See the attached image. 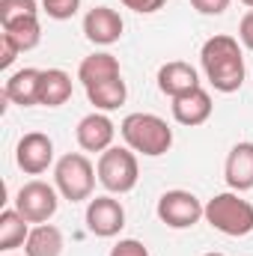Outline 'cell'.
<instances>
[{"mask_svg": "<svg viewBox=\"0 0 253 256\" xmlns=\"http://www.w3.org/2000/svg\"><path fill=\"white\" fill-rule=\"evenodd\" d=\"M27 224H30V220H27L18 208L0 212V250H3V254L21 248V244L27 242V236H30V226H27Z\"/></svg>", "mask_w": 253, "mask_h": 256, "instance_id": "ffe728a7", "label": "cell"}, {"mask_svg": "<svg viewBox=\"0 0 253 256\" xmlns=\"http://www.w3.org/2000/svg\"><path fill=\"white\" fill-rule=\"evenodd\" d=\"M15 208L30 220V224H48L57 208H60V191L57 185H48L42 179H33L21 185L15 194Z\"/></svg>", "mask_w": 253, "mask_h": 256, "instance_id": "8992f818", "label": "cell"}, {"mask_svg": "<svg viewBox=\"0 0 253 256\" xmlns=\"http://www.w3.org/2000/svg\"><path fill=\"white\" fill-rule=\"evenodd\" d=\"M96 179H98V173L84 152H68L54 164V185H57L60 196L68 202L90 200L92 188H96Z\"/></svg>", "mask_w": 253, "mask_h": 256, "instance_id": "277c9868", "label": "cell"}, {"mask_svg": "<svg viewBox=\"0 0 253 256\" xmlns=\"http://www.w3.org/2000/svg\"><path fill=\"white\" fill-rule=\"evenodd\" d=\"M242 3H244V6H250V9H253V0H242Z\"/></svg>", "mask_w": 253, "mask_h": 256, "instance_id": "f1b7e54d", "label": "cell"}, {"mask_svg": "<svg viewBox=\"0 0 253 256\" xmlns=\"http://www.w3.org/2000/svg\"><path fill=\"white\" fill-rule=\"evenodd\" d=\"M78 6H80V0H42V9L54 21H68L78 12Z\"/></svg>", "mask_w": 253, "mask_h": 256, "instance_id": "603a6c76", "label": "cell"}, {"mask_svg": "<svg viewBox=\"0 0 253 256\" xmlns=\"http://www.w3.org/2000/svg\"><path fill=\"white\" fill-rule=\"evenodd\" d=\"M122 30H126V24H122L120 12L110 9V6H92V9L84 15V36H86L92 45H104V48H108V45L120 42Z\"/></svg>", "mask_w": 253, "mask_h": 256, "instance_id": "30bf717a", "label": "cell"}, {"mask_svg": "<svg viewBox=\"0 0 253 256\" xmlns=\"http://www.w3.org/2000/svg\"><path fill=\"white\" fill-rule=\"evenodd\" d=\"M63 254V232L54 224H39L30 230L24 242V256H60Z\"/></svg>", "mask_w": 253, "mask_h": 256, "instance_id": "d6986e66", "label": "cell"}, {"mask_svg": "<svg viewBox=\"0 0 253 256\" xmlns=\"http://www.w3.org/2000/svg\"><path fill=\"white\" fill-rule=\"evenodd\" d=\"M15 161L27 176H42L54 164V140L42 131H30L15 146Z\"/></svg>", "mask_w": 253, "mask_h": 256, "instance_id": "ba28073f", "label": "cell"}, {"mask_svg": "<svg viewBox=\"0 0 253 256\" xmlns=\"http://www.w3.org/2000/svg\"><path fill=\"white\" fill-rule=\"evenodd\" d=\"M18 54H21V48H18V45L3 33V36H0V68H9V66L15 63V57H18Z\"/></svg>", "mask_w": 253, "mask_h": 256, "instance_id": "4316f807", "label": "cell"}, {"mask_svg": "<svg viewBox=\"0 0 253 256\" xmlns=\"http://www.w3.org/2000/svg\"><path fill=\"white\" fill-rule=\"evenodd\" d=\"M120 134L131 152H140L146 158L167 155L173 146V128L158 114H128L120 126Z\"/></svg>", "mask_w": 253, "mask_h": 256, "instance_id": "7a4b0ae2", "label": "cell"}, {"mask_svg": "<svg viewBox=\"0 0 253 256\" xmlns=\"http://www.w3.org/2000/svg\"><path fill=\"white\" fill-rule=\"evenodd\" d=\"M39 84H42V68H21L9 74V80L3 84V98L21 108H33L39 104Z\"/></svg>", "mask_w": 253, "mask_h": 256, "instance_id": "9a60e30c", "label": "cell"}, {"mask_svg": "<svg viewBox=\"0 0 253 256\" xmlns=\"http://www.w3.org/2000/svg\"><path fill=\"white\" fill-rule=\"evenodd\" d=\"M202 256H224V254H214V250H212V254H202Z\"/></svg>", "mask_w": 253, "mask_h": 256, "instance_id": "f546056e", "label": "cell"}, {"mask_svg": "<svg viewBox=\"0 0 253 256\" xmlns=\"http://www.w3.org/2000/svg\"><path fill=\"white\" fill-rule=\"evenodd\" d=\"M96 173H98V182H102L104 191H110V194L134 191L137 188V179H140L137 155L128 146H110V149H104L98 155Z\"/></svg>", "mask_w": 253, "mask_h": 256, "instance_id": "5b68a950", "label": "cell"}, {"mask_svg": "<svg viewBox=\"0 0 253 256\" xmlns=\"http://www.w3.org/2000/svg\"><path fill=\"white\" fill-rule=\"evenodd\" d=\"M72 98V78L63 68H42V84H39V104L45 108H60Z\"/></svg>", "mask_w": 253, "mask_h": 256, "instance_id": "ac0fdd59", "label": "cell"}, {"mask_svg": "<svg viewBox=\"0 0 253 256\" xmlns=\"http://www.w3.org/2000/svg\"><path fill=\"white\" fill-rule=\"evenodd\" d=\"M232 0H190V6L200 12V15H224L230 9Z\"/></svg>", "mask_w": 253, "mask_h": 256, "instance_id": "484cf974", "label": "cell"}, {"mask_svg": "<svg viewBox=\"0 0 253 256\" xmlns=\"http://www.w3.org/2000/svg\"><path fill=\"white\" fill-rule=\"evenodd\" d=\"M39 15L36 0H0V24H12L18 18Z\"/></svg>", "mask_w": 253, "mask_h": 256, "instance_id": "7402d4cb", "label": "cell"}, {"mask_svg": "<svg viewBox=\"0 0 253 256\" xmlns=\"http://www.w3.org/2000/svg\"><path fill=\"white\" fill-rule=\"evenodd\" d=\"M224 179L236 194H244L253 188V143L242 140L230 149L224 164Z\"/></svg>", "mask_w": 253, "mask_h": 256, "instance_id": "7c38bea8", "label": "cell"}, {"mask_svg": "<svg viewBox=\"0 0 253 256\" xmlns=\"http://www.w3.org/2000/svg\"><path fill=\"white\" fill-rule=\"evenodd\" d=\"M126 226V208L114 196H96L86 206V230L98 238H114Z\"/></svg>", "mask_w": 253, "mask_h": 256, "instance_id": "9c48e42d", "label": "cell"}, {"mask_svg": "<svg viewBox=\"0 0 253 256\" xmlns=\"http://www.w3.org/2000/svg\"><path fill=\"white\" fill-rule=\"evenodd\" d=\"M110 78H122V72H120V60L114 54H108V51L90 54V57H84V63L78 66V80L84 84V90L92 86V84L110 80Z\"/></svg>", "mask_w": 253, "mask_h": 256, "instance_id": "2e32d148", "label": "cell"}, {"mask_svg": "<svg viewBox=\"0 0 253 256\" xmlns=\"http://www.w3.org/2000/svg\"><path fill=\"white\" fill-rule=\"evenodd\" d=\"M110 256H149V248L137 238H122L110 248Z\"/></svg>", "mask_w": 253, "mask_h": 256, "instance_id": "cb8c5ba5", "label": "cell"}, {"mask_svg": "<svg viewBox=\"0 0 253 256\" xmlns=\"http://www.w3.org/2000/svg\"><path fill=\"white\" fill-rule=\"evenodd\" d=\"M238 39H242V45L253 51V9L242 18V24H238Z\"/></svg>", "mask_w": 253, "mask_h": 256, "instance_id": "83f0119b", "label": "cell"}, {"mask_svg": "<svg viewBox=\"0 0 253 256\" xmlns=\"http://www.w3.org/2000/svg\"><path fill=\"white\" fill-rule=\"evenodd\" d=\"M155 212H158V220L164 226H170V230H190L206 214V206L196 200V194L176 188V191L161 194Z\"/></svg>", "mask_w": 253, "mask_h": 256, "instance_id": "52a82bcc", "label": "cell"}, {"mask_svg": "<svg viewBox=\"0 0 253 256\" xmlns=\"http://www.w3.org/2000/svg\"><path fill=\"white\" fill-rule=\"evenodd\" d=\"M120 3L131 12H137V15H152V12L167 6V0H120Z\"/></svg>", "mask_w": 253, "mask_h": 256, "instance_id": "d4e9b609", "label": "cell"}, {"mask_svg": "<svg viewBox=\"0 0 253 256\" xmlns=\"http://www.w3.org/2000/svg\"><path fill=\"white\" fill-rule=\"evenodd\" d=\"M3 33H6L21 51H33V48L42 42L39 15H30V18H18V21H12V24H3Z\"/></svg>", "mask_w": 253, "mask_h": 256, "instance_id": "44dd1931", "label": "cell"}, {"mask_svg": "<svg viewBox=\"0 0 253 256\" xmlns=\"http://www.w3.org/2000/svg\"><path fill=\"white\" fill-rule=\"evenodd\" d=\"M212 110H214L212 96H208L202 86H196V90L188 92V96L173 98V120H176L179 126H188V128L202 126V122H208Z\"/></svg>", "mask_w": 253, "mask_h": 256, "instance_id": "5bb4252c", "label": "cell"}, {"mask_svg": "<svg viewBox=\"0 0 253 256\" xmlns=\"http://www.w3.org/2000/svg\"><path fill=\"white\" fill-rule=\"evenodd\" d=\"M200 86V74L190 63L182 60H173V63H164L158 68V90L167 96V98H179V96H188Z\"/></svg>", "mask_w": 253, "mask_h": 256, "instance_id": "4fadbf2b", "label": "cell"}, {"mask_svg": "<svg viewBox=\"0 0 253 256\" xmlns=\"http://www.w3.org/2000/svg\"><path fill=\"white\" fill-rule=\"evenodd\" d=\"M206 224L230 238H244L253 232V202H248L242 194L224 191L214 194L206 202Z\"/></svg>", "mask_w": 253, "mask_h": 256, "instance_id": "3957f363", "label": "cell"}, {"mask_svg": "<svg viewBox=\"0 0 253 256\" xmlns=\"http://www.w3.org/2000/svg\"><path fill=\"white\" fill-rule=\"evenodd\" d=\"M86 98L96 110L102 114H110L116 108H122L128 98V86L122 78H110V80H102V84H92L86 86Z\"/></svg>", "mask_w": 253, "mask_h": 256, "instance_id": "e0dca14e", "label": "cell"}, {"mask_svg": "<svg viewBox=\"0 0 253 256\" xmlns=\"http://www.w3.org/2000/svg\"><path fill=\"white\" fill-rule=\"evenodd\" d=\"M3 256H15V254H3Z\"/></svg>", "mask_w": 253, "mask_h": 256, "instance_id": "4dcf8cb0", "label": "cell"}, {"mask_svg": "<svg viewBox=\"0 0 253 256\" xmlns=\"http://www.w3.org/2000/svg\"><path fill=\"white\" fill-rule=\"evenodd\" d=\"M114 134H116V126L110 122V116L108 114H102V110H92V114H86L78 128H74V137H78V146L84 149V152H104V149H110V143H114Z\"/></svg>", "mask_w": 253, "mask_h": 256, "instance_id": "8fae6325", "label": "cell"}, {"mask_svg": "<svg viewBox=\"0 0 253 256\" xmlns=\"http://www.w3.org/2000/svg\"><path fill=\"white\" fill-rule=\"evenodd\" d=\"M200 63H202V74L212 84V90L226 92V96L242 90L248 68H244V51H242L238 39L224 36V33L206 39V45L200 51Z\"/></svg>", "mask_w": 253, "mask_h": 256, "instance_id": "6da1fadb", "label": "cell"}]
</instances>
